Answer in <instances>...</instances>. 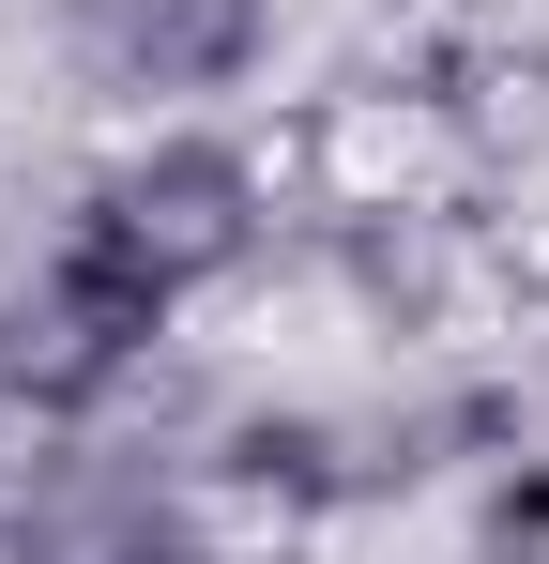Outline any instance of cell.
<instances>
[{"mask_svg": "<svg viewBox=\"0 0 549 564\" xmlns=\"http://www.w3.org/2000/svg\"><path fill=\"white\" fill-rule=\"evenodd\" d=\"M290 169L229 107L138 122L46 198V229L0 260V412L15 427H107L183 336L274 260Z\"/></svg>", "mask_w": 549, "mask_h": 564, "instance_id": "6da1fadb", "label": "cell"}, {"mask_svg": "<svg viewBox=\"0 0 549 564\" xmlns=\"http://www.w3.org/2000/svg\"><path fill=\"white\" fill-rule=\"evenodd\" d=\"M77 93L138 107V122H183V107H245L290 31V0H46Z\"/></svg>", "mask_w": 549, "mask_h": 564, "instance_id": "7a4b0ae2", "label": "cell"}, {"mask_svg": "<svg viewBox=\"0 0 549 564\" xmlns=\"http://www.w3.org/2000/svg\"><path fill=\"white\" fill-rule=\"evenodd\" d=\"M458 564H549V443H519V458L488 473V503H473V550Z\"/></svg>", "mask_w": 549, "mask_h": 564, "instance_id": "3957f363", "label": "cell"}, {"mask_svg": "<svg viewBox=\"0 0 549 564\" xmlns=\"http://www.w3.org/2000/svg\"><path fill=\"white\" fill-rule=\"evenodd\" d=\"M92 564H274V550H245V534H214V519H122Z\"/></svg>", "mask_w": 549, "mask_h": 564, "instance_id": "277c9868", "label": "cell"}]
</instances>
